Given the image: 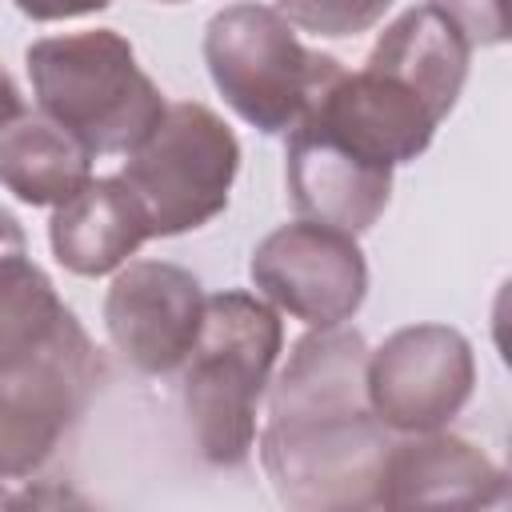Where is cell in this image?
<instances>
[{"label":"cell","instance_id":"1","mask_svg":"<svg viewBox=\"0 0 512 512\" xmlns=\"http://www.w3.org/2000/svg\"><path fill=\"white\" fill-rule=\"evenodd\" d=\"M364 372V336L348 324H328L308 328L276 380H268V420L256 448L284 508H376V480L392 440L368 404Z\"/></svg>","mask_w":512,"mask_h":512},{"label":"cell","instance_id":"2","mask_svg":"<svg viewBox=\"0 0 512 512\" xmlns=\"http://www.w3.org/2000/svg\"><path fill=\"white\" fill-rule=\"evenodd\" d=\"M284 348L280 312L256 292L204 296L200 332L184 356L180 408L200 456L236 468L256 448V408Z\"/></svg>","mask_w":512,"mask_h":512},{"label":"cell","instance_id":"3","mask_svg":"<svg viewBox=\"0 0 512 512\" xmlns=\"http://www.w3.org/2000/svg\"><path fill=\"white\" fill-rule=\"evenodd\" d=\"M24 68L36 108L68 128L92 156H128L164 112L156 80L112 28L44 36L28 44Z\"/></svg>","mask_w":512,"mask_h":512},{"label":"cell","instance_id":"4","mask_svg":"<svg viewBox=\"0 0 512 512\" xmlns=\"http://www.w3.org/2000/svg\"><path fill=\"white\" fill-rule=\"evenodd\" d=\"M200 52L224 104L264 136L296 128L316 96L344 72L340 60L304 48L272 4L256 0L220 8L204 28Z\"/></svg>","mask_w":512,"mask_h":512},{"label":"cell","instance_id":"5","mask_svg":"<svg viewBox=\"0 0 512 512\" xmlns=\"http://www.w3.org/2000/svg\"><path fill=\"white\" fill-rule=\"evenodd\" d=\"M240 172L236 132L196 100L164 104L156 128L128 152L120 180L152 236L196 232L228 208Z\"/></svg>","mask_w":512,"mask_h":512},{"label":"cell","instance_id":"6","mask_svg":"<svg viewBox=\"0 0 512 512\" xmlns=\"http://www.w3.org/2000/svg\"><path fill=\"white\" fill-rule=\"evenodd\" d=\"M96 384L100 356L76 312L44 344L0 360V480L40 472L84 416Z\"/></svg>","mask_w":512,"mask_h":512},{"label":"cell","instance_id":"7","mask_svg":"<svg viewBox=\"0 0 512 512\" xmlns=\"http://www.w3.org/2000/svg\"><path fill=\"white\" fill-rule=\"evenodd\" d=\"M256 296L308 328L348 324L368 296V264L352 232L316 220L272 228L248 260Z\"/></svg>","mask_w":512,"mask_h":512},{"label":"cell","instance_id":"8","mask_svg":"<svg viewBox=\"0 0 512 512\" xmlns=\"http://www.w3.org/2000/svg\"><path fill=\"white\" fill-rule=\"evenodd\" d=\"M368 404L388 432L448 428L476 388V356L448 324H404L368 348Z\"/></svg>","mask_w":512,"mask_h":512},{"label":"cell","instance_id":"9","mask_svg":"<svg viewBox=\"0 0 512 512\" xmlns=\"http://www.w3.org/2000/svg\"><path fill=\"white\" fill-rule=\"evenodd\" d=\"M204 316L200 280L168 260H128L104 296L112 348L144 376H168L192 352Z\"/></svg>","mask_w":512,"mask_h":512},{"label":"cell","instance_id":"10","mask_svg":"<svg viewBox=\"0 0 512 512\" xmlns=\"http://www.w3.org/2000/svg\"><path fill=\"white\" fill-rule=\"evenodd\" d=\"M284 180L292 208L304 220L332 224L340 232H368L392 196V168L364 160L316 116H300L284 144Z\"/></svg>","mask_w":512,"mask_h":512},{"label":"cell","instance_id":"11","mask_svg":"<svg viewBox=\"0 0 512 512\" xmlns=\"http://www.w3.org/2000/svg\"><path fill=\"white\" fill-rule=\"evenodd\" d=\"M504 496V468L444 428L404 432V440L388 444L376 480V508H488L504 504Z\"/></svg>","mask_w":512,"mask_h":512},{"label":"cell","instance_id":"12","mask_svg":"<svg viewBox=\"0 0 512 512\" xmlns=\"http://www.w3.org/2000/svg\"><path fill=\"white\" fill-rule=\"evenodd\" d=\"M304 116H316L332 136L384 168L416 160L440 128L436 112L408 84L376 68L340 72Z\"/></svg>","mask_w":512,"mask_h":512},{"label":"cell","instance_id":"13","mask_svg":"<svg viewBox=\"0 0 512 512\" xmlns=\"http://www.w3.org/2000/svg\"><path fill=\"white\" fill-rule=\"evenodd\" d=\"M152 240L148 220L120 176H92L80 192L52 208L48 244L60 268L76 276H108Z\"/></svg>","mask_w":512,"mask_h":512},{"label":"cell","instance_id":"14","mask_svg":"<svg viewBox=\"0 0 512 512\" xmlns=\"http://www.w3.org/2000/svg\"><path fill=\"white\" fill-rule=\"evenodd\" d=\"M468 60H472V44L432 4H416L404 8L376 36L364 68H376L408 84L436 112V120H444L464 92Z\"/></svg>","mask_w":512,"mask_h":512},{"label":"cell","instance_id":"15","mask_svg":"<svg viewBox=\"0 0 512 512\" xmlns=\"http://www.w3.org/2000/svg\"><path fill=\"white\" fill-rule=\"evenodd\" d=\"M92 180V152L56 120L20 116L0 132V184L28 208H56Z\"/></svg>","mask_w":512,"mask_h":512},{"label":"cell","instance_id":"16","mask_svg":"<svg viewBox=\"0 0 512 512\" xmlns=\"http://www.w3.org/2000/svg\"><path fill=\"white\" fill-rule=\"evenodd\" d=\"M72 308L56 296L48 272L28 252L0 256V360L44 344Z\"/></svg>","mask_w":512,"mask_h":512},{"label":"cell","instance_id":"17","mask_svg":"<svg viewBox=\"0 0 512 512\" xmlns=\"http://www.w3.org/2000/svg\"><path fill=\"white\" fill-rule=\"evenodd\" d=\"M272 8L300 32L320 40H348L376 28L392 0H272Z\"/></svg>","mask_w":512,"mask_h":512},{"label":"cell","instance_id":"18","mask_svg":"<svg viewBox=\"0 0 512 512\" xmlns=\"http://www.w3.org/2000/svg\"><path fill=\"white\" fill-rule=\"evenodd\" d=\"M472 48L508 40V0H428Z\"/></svg>","mask_w":512,"mask_h":512},{"label":"cell","instance_id":"19","mask_svg":"<svg viewBox=\"0 0 512 512\" xmlns=\"http://www.w3.org/2000/svg\"><path fill=\"white\" fill-rule=\"evenodd\" d=\"M28 20H40V24H52V20H72V16H88V12H100L108 8L112 0H12Z\"/></svg>","mask_w":512,"mask_h":512},{"label":"cell","instance_id":"20","mask_svg":"<svg viewBox=\"0 0 512 512\" xmlns=\"http://www.w3.org/2000/svg\"><path fill=\"white\" fill-rule=\"evenodd\" d=\"M20 116H24V96H20L16 80L0 68V132H4L8 124H16Z\"/></svg>","mask_w":512,"mask_h":512},{"label":"cell","instance_id":"21","mask_svg":"<svg viewBox=\"0 0 512 512\" xmlns=\"http://www.w3.org/2000/svg\"><path fill=\"white\" fill-rule=\"evenodd\" d=\"M12 252H28V240H24V228L16 224V216L8 208H0V256H12Z\"/></svg>","mask_w":512,"mask_h":512},{"label":"cell","instance_id":"22","mask_svg":"<svg viewBox=\"0 0 512 512\" xmlns=\"http://www.w3.org/2000/svg\"><path fill=\"white\" fill-rule=\"evenodd\" d=\"M0 504H16V500H12V496H4V488H0Z\"/></svg>","mask_w":512,"mask_h":512},{"label":"cell","instance_id":"23","mask_svg":"<svg viewBox=\"0 0 512 512\" xmlns=\"http://www.w3.org/2000/svg\"><path fill=\"white\" fill-rule=\"evenodd\" d=\"M156 4H184V0H156Z\"/></svg>","mask_w":512,"mask_h":512}]
</instances>
